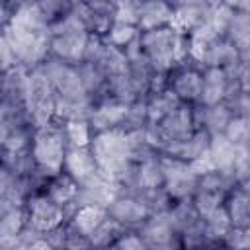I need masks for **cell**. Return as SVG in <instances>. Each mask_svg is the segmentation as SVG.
I'll return each instance as SVG.
<instances>
[{
  "mask_svg": "<svg viewBox=\"0 0 250 250\" xmlns=\"http://www.w3.org/2000/svg\"><path fill=\"white\" fill-rule=\"evenodd\" d=\"M2 35L16 51L20 64L29 70L39 66L51 55V25L35 2L14 4Z\"/></svg>",
  "mask_w": 250,
  "mask_h": 250,
  "instance_id": "obj_1",
  "label": "cell"
},
{
  "mask_svg": "<svg viewBox=\"0 0 250 250\" xmlns=\"http://www.w3.org/2000/svg\"><path fill=\"white\" fill-rule=\"evenodd\" d=\"M90 148L98 160L100 172L119 186L129 178L135 162L131 158V143L129 131L123 127H113L105 131L94 133L90 141Z\"/></svg>",
  "mask_w": 250,
  "mask_h": 250,
  "instance_id": "obj_2",
  "label": "cell"
},
{
  "mask_svg": "<svg viewBox=\"0 0 250 250\" xmlns=\"http://www.w3.org/2000/svg\"><path fill=\"white\" fill-rule=\"evenodd\" d=\"M66 150H68V139L64 133V123L61 125V121L55 119L53 123L35 129L31 152L45 178H53L62 172Z\"/></svg>",
  "mask_w": 250,
  "mask_h": 250,
  "instance_id": "obj_3",
  "label": "cell"
},
{
  "mask_svg": "<svg viewBox=\"0 0 250 250\" xmlns=\"http://www.w3.org/2000/svg\"><path fill=\"white\" fill-rule=\"evenodd\" d=\"M88 39L90 31L82 23V20L74 12H70L51 25V55L64 62L80 64L84 61Z\"/></svg>",
  "mask_w": 250,
  "mask_h": 250,
  "instance_id": "obj_4",
  "label": "cell"
},
{
  "mask_svg": "<svg viewBox=\"0 0 250 250\" xmlns=\"http://www.w3.org/2000/svg\"><path fill=\"white\" fill-rule=\"evenodd\" d=\"M55 102L57 92L43 66L39 64L31 68L27 82V113L35 129H41L55 121Z\"/></svg>",
  "mask_w": 250,
  "mask_h": 250,
  "instance_id": "obj_5",
  "label": "cell"
},
{
  "mask_svg": "<svg viewBox=\"0 0 250 250\" xmlns=\"http://www.w3.org/2000/svg\"><path fill=\"white\" fill-rule=\"evenodd\" d=\"M176 35L170 25L141 31V49L156 72H170L176 66Z\"/></svg>",
  "mask_w": 250,
  "mask_h": 250,
  "instance_id": "obj_6",
  "label": "cell"
},
{
  "mask_svg": "<svg viewBox=\"0 0 250 250\" xmlns=\"http://www.w3.org/2000/svg\"><path fill=\"white\" fill-rule=\"evenodd\" d=\"M43 70L47 72L49 80L53 82V88L57 92V96H62V98H70V100H82V98H90L86 88H84V82H82V76H80V70H78V64H70V62H64L57 57H47L43 62H41Z\"/></svg>",
  "mask_w": 250,
  "mask_h": 250,
  "instance_id": "obj_7",
  "label": "cell"
},
{
  "mask_svg": "<svg viewBox=\"0 0 250 250\" xmlns=\"http://www.w3.org/2000/svg\"><path fill=\"white\" fill-rule=\"evenodd\" d=\"M160 158L164 168V189L168 191V195L174 201L193 197L199 176L195 174L191 164L170 154H160Z\"/></svg>",
  "mask_w": 250,
  "mask_h": 250,
  "instance_id": "obj_8",
  "label": "cell"
},
{
  "mask_svg": "<svg viewBox=\"0 0 250 250\" xmlns=\"http://www.w3.org/2000/svg\"><path fill=\"white\" fill-rule=\"evenodd\" d=\"M25 213H27V225L43 232H49L64 225L66 219V209L47 193H31L25 201Z\"/></svg>",
  "mask_w": 250,
  "mask_h": 250,
  "instance_id": "obj_9",
  "label": "cell"
},
{
  "mask_svg": "<svg viewBox=\"0 0 250 250\" xmlns=\"http://www.w3.org/2000/svg\"><path fill=\"white\" fill-rule=\"evenodd\" d=\"M127 107H129V104H125V102H121L113 96H104L98 104H94L92 113L88 117L94 133L113 129V127H121L123 119L127 115Z\"/></svg>",
  "mask_w": 250,
  "mask_h": 250,
  "instance_id": "obj_10",
  "label": "cell"
},
{
  "mask_svg": "<svg viewBox=\"0 0 250 250\" xmlns=\"http://www.w3.org/2000/svg\"><path fill=\"white\" fill-rule=\"evenodd\" d=\"M141 236L145 238L148 248H156V246H174V238L180 236L178 230L172 225V219L168 215V211L162 213H154L148 215V219L141 225L139 229Z\"/></svg>",
  "mask_w": 250,
  "mask_h": 250,
  "instance_id": "obj_11",
  "label": "cell"
},
{
  "mask_svg": "<svg viewBox=\"0 0 250 250\" xmlns=\"http://www.w3.org/2000/svg\"><path fill=\"white\" fill-rule=\"evenodd\" d=\"M109 217H113L115 221H119L125 227H141L146 219H148V209L145 207V203L133 195V193H119L107 207Z\"/></svg>",
  "mask_w": 250,
  "mask_h": 250,
  "instance_id": "obj_12",
  "label": "cell"
},
{
  "mask_svg": "<svg viewBox=\"0 0 250 250\" xmlns=\"http://www.w3.org/2000/svg\"><path fill=\"white\" fill-rule=\"evenodd\" d=\"M62 170L66 174H70L78 184H84L100 170V166H98V160H96L90 145L88 146H68Z\"/></svg>",
  "mask_w": 250,
  "mask_h": 250,
  "instance_id": "obj_13",
  "label": "cell"
},
{
  "mask_svg": "<svg viewBox=\"0 0 250 250\" xmlns=\"http://www.w3.org/2000/svg\"><path fill=\"white\" fill-rule=\"evenodd\" d=\"M209 143H211V133L207 129H193V133L188 135L186 139L166 145L160 154H170V156L191 162L209 150Z\"/></svg>",
  "mask_w": 250,
  "mask_h": 250,
  "instance_id": "obj_14",
  "label": "cell"
},
{
  "mask_svg": "<svg viewBox=\"0 0 250 250\" xmlns=\"http://www.w3.org/2000/svg\"><path fill=\"white\" fill-rule=\"evenodd\" d=\"M230 84V74L223 66H209L203 70V82H201V98L199 104L203 105H215L225 102L227 92Z\"/></svg>",
  "mask_w": 250,
  "mask_h": 250,
  "instance_id": "obj_15",
  "label": "cell"
},
{
  "mask_svg": "<svg viewBox=\"0 0 250 250\" xmlns=\"http://www.w3.org/2000/svg\"><path fill=\"white\" fill-rule=\"evenodd\" d=\"M211 10L205 8L203 4H199L197 0H189L188 4L176 6L174 8V16L170 21V27L178 33H188L191 35L197 27H201L205 23V20L209 18Z\"/></svg>",
  "mask_w": 250,
  "mask_h": 250,
  "instance_id": "obj_16",
  "label": "cell"
},
{
  "mask_svg": "<svg viewBox=\"0 0 250 250\" xmlns=\"http://www.w3.org/2000/svg\"><path fill=\"white\" fill-rule=\"evenodd\" d=\"M174 16V6L168 0H145L139 8L137 27L141 31H150L170 25Z\"/></svg>",
  "mask_w": 250,
  "mask_h": 250,
  "instance_id": "obj_17",
  "label": "cell"
},
{
  "mask_svg": "<svg viewBox=\"0 0 250 250\" xmlns=\"http://www.w3.org/2000/svg\"><path fill=\"white\" fill-rule=\"evenodd\" d=\"M230 117H232V111H230V107L225 102L215 104V105L199 104V107L193 109L195 129H207L211 135L225 133V127L229 125Z\"/></svg>",
  "mask_w": 250,
  "mask_h": 250,
  "instance_id": "obj_18",
  "label": "cell"
},
{
  "mask_svg": "<svg viewBox=\"0 0 250 250\" xmlns=\"http://www.w3.org/2000/svg\"><path fill=\"white\" fill-rule=\"evenodd\" d=\"M25 225H27L25 205L0 211V248L2 250H14L16 236L23 230Z\"/></svg>",
  "mask_w": 250,
  "mask_h": 250,
  "instance_id": "obj_19",
  "label": "cell"
},
{
  "mask_svg": "<svg viewBox=\"0 0 250 250\" xmlns=\"http://www.w3.org/2000/svg\"><path fill=\"white\" fill-rule=\"evenodd\" d=\"M201 82H203V72L201 70L182 66V70L170 80V88L178 94V98L182 102L189 104V102H199Z\"/></svg>",
  "mask_w": 250,
  "mask_h": 250,
  "instance_id": "obj_20",
  "label": "cell"
},
{
  "mask_svg": "<svg viewBox=\"0 0 250 250\" xmlns=\"http://www.w3.org/2000/svg\"><path fill=\"white\" fill-rule=\"evenodd\" d=\"M207 152H209V156H211V160H213L215 170L234 174L232 168H234V160H236L238 146H236L225 133H215V135H211V143H209V150H207Z\"/></svg>",
  "mask_w": 250,
  "mask_h": 250,
  "instance_id": "obj_21",
  "label": "cell"
},
{
  "mask_svg": "<svg viewBox=\"0 0 250 250\" xmlns=\"http://www.w3.org/2000/svg\"><path fill=\"white\" fill-rule=\"evenodd\" d=\"M135 182H137V191L141 189H152V188H164V168H162V158L160 152L137 162L135 170Z\"/></svg>",
  "mask_w": 250,
  "mask_h": 250,
  "instance_id": "obj_22",
  "label": "cell"
},
{
  "mask_svg": "<svg viewBox=\"0 0 250 250\" xmlns=\"http://www.w3.org/2000/svg\"><path fill=\"white\" fill-rule=\"evenodd\" d=\"M180 104H182V100L178 98V94L170 86L164 88V90H158V92H150L146 96V117H148V123L162 121Z\"/></svg>",
  "mask_w": 250,
  "mask_h": 250,
  "instance_id": "obj_23",
  "label": "cell"
},
{
  "mask_svg": "<svg viewBox=\"0 0 250 250\" xmlns=\"http://www.w3.org/2000/svg\"><path fill=\"white\" fill-rule=\"evenodd\" d=\"M107 217V209L105 207H100V205H78L72 215H70V227L84 234V236H90Z\"/></svg>",
  "mask_w": 250,
  "mask_h": 250,
  "instance_id": "obj_24",
  "label": "cell"
},
{
  "mask_svg": "<svg viewBox=\"0 0 250 250\" xmlns=\"http://www.w3.org/2000/svg\"><path fill=\"white\" fill-rule=\"evenodd\" d=\"M78 189H80V184L70 174H66L62 170L61 174L49 178V184H47L45 193L49 197H53L57 203H61L64 209H68L74 203V199L78 195Z\"/></svg>",
  "mask_w": 250,
  "mask_h": 250,
  "instance_id": "obj_25",
  "label": "cell"
},
{
  "mask_svg": "<svg viewBox=\"0 0 250 250\" xmlns=\"http://www.w3.org/2000/svg\"><path fill=\"white\" fill-rule=\"evenodd\" d=\"M205 223V238L207 242H223L227 232L232 229V221L229 215L227 205H219L217 209H213L211 213H207L203 217Z\"/></svg>",
  "mask_w": 250,
  "mask_h": 250,
  "instance_id": "obj_26",
  "label": "cell"
},
{
  "mask_svg": "<svg viewBox=\"0 0 250 250\" xmlns=\"http://www.w3.org/2000/svg\"><path fill=\"white\" fill-rule=\"evenodd\" d=\"M240 53H250V14L242 10H234L230 25L225 35Z\"/></svg>",
  "mask_w": 250,
  "mask_h": 250,
  "instance_id": "obj_27",
  "label": "cell"
},
{
  "mask_svg": "<svg viewBox=\"0 0 250 250\" xmlns=\"http://www.w3.org/2000/svg\"><path fill=\"white\" fill-rule=\"evenodd\" d=\"M227 209L232 227H250V195L240 186L227 197Z\"/></svg>",
  "mask_w": 250,
  "mask_h": 250,
  "instance_id": "obj_28",
  "label": "cell"
},
{
  "mask_svg": "<svg viewBox=\"0 0 250 250\" xmlns=\"http://www.w3.org/2000/svg\"><path fill=\"white\" fill-rule=\"evenodd\" d=\"M125 225H121L119 221H115L113 217H109V213H107V217H105V221L88 236L90 238V242H92V246H113V242L125 232Z\"/></svg>",
  "mask_w": 250,
  "mask_h": 250,
  "instance_id": "obj_29",
  "label": "cell"
},
{
  "mask_svg": "<svg viewBox=\"0 0 250 250\" xmlns=\"http://www.w3.org/2000/svg\"><path fill=\"white\" fill-rule=\"evenodd\" d=\"M232 16H234V8H232L230 4H227V2H221L217 8L211 10V14H209V18L205 20L203 27L209 29V31H211L213 35H217V37H225V35H227V29H229V25H230Z\"/></svg>",
  "mask_w": 250,
  "mask_h": 250,
  "instance_id": "obj_30",
  "label": "cell"
},
{
  "mask_svg": "<svg viewBox=\"0 0 250 250\" xmlns=\"http://www.w3.org/2000/svg\"><path fill=\"white\" fill-rule=\"evenodd\" d=\"M92 125L88 119L78 117L64 123V133L68 139V146H88L92 141Z\"/></svg>",
  "mask_w": 250,
  "mask_h": 250,
  "instance_id": "obj_31",
  "label": "cell"
},
{
  "mask_svg": "<svg viewBox=\"0 0 250 250\" xmlns=\"http://www.w3.org/2000/svg\"><path fill=\"white\" fill-rule=\"evenodd\" d=\"M143 203L145 207L148 209L150 215L154 213H162V211H168L172 207V197L168 195V191L164 188H152V189H141L139 193H135Z\"/></svg>",
  "mask_w": 250,
  "mask_h": 250,
  "instance_id": "obj_32",
  "label": "cell"
},
{
  "mask_svg": "<svg viewBox=\"0 0 250 250\" xmlns=\"http://www.w3.org/2000/svg\"><path fill=\"white\" fill-rule=\"evenodd\" d=\"M141 33V29L133 23H125V21H113V25L109 27V31L104 35L107 43L119 47V49H125L137 35Z\"/></svg>",
  "mask_w": 250,
  "mask_h": 250,
  "instance_id": "obj_33",
  "label": "cell"
},
{
  "mask_svg": "<svg viewBox=\"0 0 250 250\" xmlns=\"http://www.w3.org/2000/svg\"><path fill=\"white\" fill-rule=\"evenodd\" d=\"M33 2L41 10L49 25L57 23L59 20H62L66 14L72 12V0H33Z\"/></svg>",
  "mask_w": 250,
  "mask_h": 250,
  "instance_id": "obj_34",
  "label": "cell"
},
{
  "mask_svg": "<svg viewBox=\"0 0 250 250\" xmlns=\"http://www.w3.org/2000/svg\"><path fill=\"white\" fill-rule=\"evenodd\" d=\"M225 135L236 145H248L250 143V117H242V115H232L229 125L225 127Z\"/></svg>",
  "mask_w": 250,
  "mask_h": 250,
  "instance_id": "obj_35",
  "label": "cell"
},
{
  "mask_svg": "<svg viewBox=\"0 0 250 250\" xmlns=\"http://www.w3.org/2000/svg\"><path fill=\"white\" fill-rule=\"evenodd\" d=\"M223 242L230 248H248L250 246V227H232L227 232Z\"/></svg>",
  "mask_w": 250,
  "mask_h": 250,
  "instance_id": "obj_36",
  "label": "cell"
},
{
  "mask_svg": "<svg viewBox=\"0 0 250 250\" xmlns=\"http://www.w3.org/2000/svg\"><path fill=\"white\" fill-rule=\"evenodd\" d=\"M115 248H125V250H141V248H148L145 238L141 236V232H123L115 242Z\"/></svg>",
  "mask_w": 250,
  "mask_h": 250,
  "instance_id": "obj_37",
  "label": "cell"
},
{
  "mask_svg": "<svg viewBox=\"0 0 250 250\" xmlns=\"http://www.w3.org/2000/svg\"><path fill=\"white\" fill-rule=\"evenodd\" d=\"M0 53H2V70H10V68L20 64L16 51L12 49V45L8 43V39L4 35H2V41H0Z\"/></svg>",
  "mask_w": 250,
  "mask_h": 250,
  "instance_id": "obj_38",
  "label": "cell"
},
{
  "mask_svg": "<svg viewBox=\"0 0 250 250\" xmlns=\"http://www.w3.org/2000/svg\"><path fill=\"white\" fill-rule=\"evenodd\" d=\"M232 8H234V10H242V12H248V14H250V0H234V2H232Z\"/></svg>",
  "mask_w": 250,
  "mask_h": 250,
  "instance_id": "obj_39",
  "label": "cell"
},
{
  "mask_svg": "<svg viewBox=\"0 0 250 250\" xmlns=\"http://www.w3.org/2000/svg\"><path fill=\"white\" fill-rule=\"evenodd\" d=\"M168 2H170V4H172V6L176 8V6H182V4H188L189 0H168Z\"/></svg>",
  "mask_w": 250,
  "mask_h": 250,
  "instance_id": "obj_40",
  "label": "cell"
}]
</instances>
